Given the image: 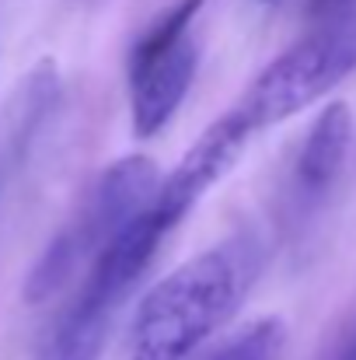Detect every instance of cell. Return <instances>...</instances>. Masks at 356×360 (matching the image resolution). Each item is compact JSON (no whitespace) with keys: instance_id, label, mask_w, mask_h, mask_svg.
Wrapping results in <instances>:
<instances>
[{"instance_id":"13","label":"cell","mask_w":356,"mask_h":360,"mask_svg":"<svg viewBox=\"0 0 356 360\" xmlns=\"http://www.w3.org/2000/svg\"><path fill=\"white\" fill-rule=\"evenodd\" d=\"M304 4H308L311 18H318L322 25H332V21H343L350 14V7L356 0H304Z\"/></svg>"},{"instance_id":"5","label":"cell","mask_w":356,"mask_h":360,"mask_svg":"<svg viewBox=\"0 0 356 360\" xmlns=\"http://www.w3.org/2000/svg\"><path fill=\"white\" fill-rule=\"evenodd\" d=\"M196 63H199V46L192 42V35H185L164 56L129 70V120L136 140H150L178 112L196 77Z\"/></svg>"},{"instance_id":"2","label":"cell","mask_w":356,"mask_h":360,"mask_svg":"<svg viewBox=\"0 0 356 360\" xmlns=\"http://www.w3.org/2000/svg\"><path fill=\"white\" fill-rule=\"evenodd\" d=\"M356 70V21L343 18L304 35L258 70L235 112L251 133L304 112Z\"/></svg>"},{"instance_id":"8","label":"cell","mask_w":356,"mask_h":360,"mask_svg":"<svg viewBox=\"0 0 356 360\" xmlns=\"http://www.w3.org/2000/svg\"><path fill=\"white\" fill-rule=\"evenodd\" d=\"M109 329H112V308H98L77 297V304L63 315V322L35 354V360H98L105 350Z\"/></svg>"},{"instance_id":"1","label":"cell","mask_w":356,"mask_h":360,"mask_svg":"<svg viewBox=\"0 0 356 360\" xmlns=\"http://www.w3.org/2000/svg\"><path fill=\"white\" fill-rule=\"evenodd\" d=\"M258 269L262 245L251 235H235L185 259L143 294L126 360H189L237 315Z\"/></svg>"},{"instance_id":"4","label":"cell","mask_w":356,"mask_h":360,"mask_svg":"<svg viewBox=\"0 0 356 360\" xmlns=\"http://www.w3.org/2000/svg\"><path fill=\"white\" fill-rule=\"evenodd\" d=\"M161 168L154 158L147 154H126L112 161L88 207L81 210V217L70 224L77 231V238L84 245L88 255H98V248L105 245L109 238H116L126 224H133L140 214H147L157 200V189H161Z\"/></svg>"},{"instance_id":"9","label":"cell","mask_w":356,"mask_h":360,"mask_svg":"<svg viewBox=\"0 0 356 360\" xmlns=\"http://www.w3.org/2000/svg\"><path fill=\"white\" fill-rule=\"evenodd\" d=\"M60 102V70L53 60H39L32 74L25 77L18 98H14V120H11V150L21 158L28 154L35 133L56 112Z\"/></svg>"},{"instance_id":"3","label":"cell","mask_w":356,"mask_h":360,"mask_svg":"<svg viewBox=\"0 0 356 360\" xmlns=\"http://www.w3.org/2000/svg\"><path fill=\"white\" fill-rule=\"evenodd\" d=\"M251 136L255 133L248 129V122L235 109H228L192 140V147L178 158V165L161 179V189L154 200V214L161 217L168 231L235 168Z\"/></svg>"},{"instance_id":"6","label":"cell","mask_w":356,"mask_h":360,"mask_svg":"<svg viewBox=\"0 0 356 360\" xmlns=\"http://www.w3.org/2000/svg\"><path fill=\"white\" fill-rule=\"evenodd\" d=\"M164 238H168V228L161 224V217H157L154 207H150L147 214H140L133 224H126V228L119 231L116 238H109L98 248L81 301L116 311L119 304H122V297L133 290V283L140 280V273L147 269V262L154 259L157 245Z\"/></svg>"},{"instance_id":"11","label":"cell","mask_w":356,"mask_h":360,"mask_svg":"<svg viewBox=\"0 0 356 360\" xmlns=\"http://www.w3.org/2000/svg\"><path fill=\"white\" fill-rule=\"evenodd\" d=\"M203 4H206V0H175L171 7H164V11L150 21V28L136 39V46H133V53H129V70H136V67H143V63L164 56L168 49H175V46L189 35V28H192V21L199 18Z\"/></svg>"},{"instance_id":"12","label":"cell","mask_w":356,"mask_h":360,"mask_svg":"<svg viewBox=\"0 0 356 360\" xmlns=\"http://www.w3.org/2000/svg\"><path fill=\"white\" fill-rule=\"evenodd\" d=\"M279 347H283V322L262 319L251 329H244L213 360H279Z\"/></svg>"},{"instance_id":"14","label":"cell","mask_w":356,"mask_h":360,"mask_svg":"<svg viewBox=\"0 0 356 360\" xmlns=\"http://www.w3.org/2000/svg\"><path fill=\"white\" fill-rule=\"evenodd\" d=\"M346 360H356V343H353V350H350V357H346Z\"/></svg>"},{"instance_id":"7","label":"cell","mask_w":356,"mask_h":360,"mask_svg":"<svg viewBox=\"0 0 356 360\" xmlns=\"http://www.w3.org/2000/svg\"><path fill=\"white\" fill-rule=\"evenodd\" d=\"M353 143V109L346 102H329L311 122L301 158H297V186L308 196H322L343 172Z\"/></svg>"},{"instance_id":"10","label":"cell","mask_w":356,"mask_h":360,"mask_svg":"<svg viewBox=\"0 0 356 360\" xmlns=\"http://www.w3.org/2000/svg\"><path fill=\"white\" fill-rule=\"evenodd\" d=\"M84 259H88L84 245L77 238V231L67 224L60 235L49 238V245L42 248V255L35 259V266H32V273H28V280H25L21 297H25L28 304H46L53 294H60V290L77 276V269H81Z\"/></svg>"}]
</instances>
